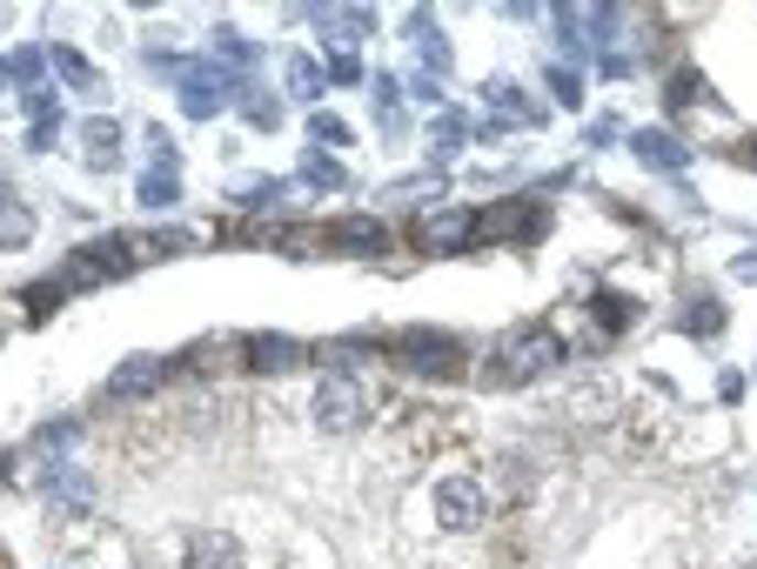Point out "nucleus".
Listing matches in <instances>:
<instances>
[{
	"label": "nucleus",
	"instance_id": "nucleus-1",
	"mask_svg": "<svg viewBox=\"0 0 757 569\" xmlns=\"http://www.w3.org/2000/svg\"><path fill=\"white\" fill-rule=\"evenodd\" d=\"M496 362H502V382H523V375H537V369L556 362V342L543 329H517V336H502Z\"/></svg>",
	"mask_w": 757,
	"mask_h": 569
},
{
	"label": "nucleus",
	"instance_id": "nucleus-2",
	"mask_svg": "<svg viewBox=\"0 0 757 569\" xmlns=\"http://www.w3.org/2000/svg\"><path fill=\"white\" fill-rule=\"evenodd\" d=\"M476 482H463V475H450V482H436V516H443V529H469L476 523Z\"/></svg>",
	"mask_w": 757,
	"mask_h": 569
},
{
	"label": "nucleus",
	"instance_id": "nucleus-3",
	"mask_svg": "<svg viewBox=\"0 0 757 569\" xmlns=\"http://www.w3.org/2000/svg\"><path fill=\"white\" fill-rule=\"evenodd\" d=\"M315 416H322V429H349V423L363 416V395H356L343 375H328V389L315 395Z\"/></svg>",
	"mask_w": 757,
	"mask_h": 569
},
{
	"label": "nucleus",
	"instance_id": "nucleus-4",
	"mask_svg": "<svg viewBox=\"0 0 757 569\" xmlns=\"http://www.w3.org/2000/svg\"><path fill=\"white\" fill-rule=\"evenodd\" d=\"M115 147H121V128L115 121H88V168H115Z\"/></svg>",
	"mask_w": 757,
	"mask_h": 569
},
{
	"label": "nucleus",
	"instance_id": "nucleus-5",
	"mask_svg": "<svg viewBox=\"0 0 757 569\" xmlns=\"http://www.w3.org/2000/svg\"><path fill=\"white\" fill-rule=\"evenodd\" d=\"M637 154L650 161V168H678V161H684V147L670 134H637Z\"/></svg>",
	"mask_w": 757,
	"mask_h": 569
},
{
	"label": "nucleus",
	"instance_id": "nucleus-6",
	"mask_svg": "<svg viewBox=\"0 0 757 569\" xmlns=\"http://www.w3.org/2000/svg\"><path fill=\"white\" fill-rule=\"evenodd\" d=\"M141 201H148V208L175 201V175H148V182H141Z\"/></svg>",
	"mask_w": 757,
	"mask_h": 569
}]
</instances>
